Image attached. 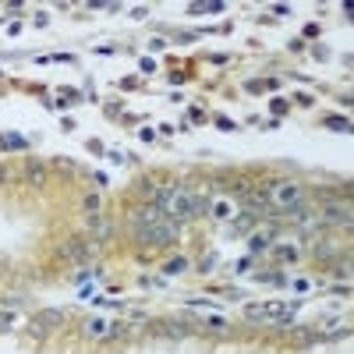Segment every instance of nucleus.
<instances>
[{
	"label": "nucleus",
	"instance_id": "obj_13",
	"mask_svg": "<svg viewBox=\"0 0 354 354\" xmlns=\"http://www.w3.org/2000/svg\"><path fill=\"white\" fill-rule=\"evenodd\" d=\"M248 245H252V252H262V248H266V238H252Z\"/></svg>",
	"mask_w": 354,
	"mask_h": 354
},
{
	"label": "nucleus",
	"instance_id": "obj_1",
	"mask_svg": "<svg viewBox=\"0 0 354 354\" xmlns=\"http://www.w3.org/2000/svg\"><path fill=\"white\" fill-rule=\"evenodd\" d=\"M209 209V202L202 199L199 191H181L177 188V195L170 199V206H167V213H174V216H181V220H191V216H199V213H206Z\"/></svg>",
	"mask_w": 354,
	"mask_h": 354
},
{
	"label": "nucleus",
	"instance_id": "obj_8",
	"mask_svg": "<svg viewBox=\"0 0 354 354\" xmlns=\"http://www.w3.org/2000/svg\"><path fill=\"white\" fill-rule=\"evenodd\" d=\"M89 337H106V323L103 319H92L89 323Z\"/></svg>",
	"mask_w": 354,
	"mask_h": 354
},
{
	"label": "nucleus",
	"instance_id": "obj_3",
	"mask_svg": "<svg viewBox=\"0 0 354 354\" xmlns=\"http://www.w3.org/2000/svg\"><path fill=\"white\" fill-rule=\"evenodd\" d=\"M160 220H163V213L156 209V206H142V209L131 213V230H135V234H138V230H149V227H156Z\"/></svg>",
	"mask_w": 354,
	"mask_h": 354
},
{
	"label": "nucleus",
	"instance_id": "obj_12",
	"mask_svg": "<svg viewBox=\"0 0 354 354\" xmlns=\"http://www.w3.org/2000/svg\"><path fill=\"white\" fill-rule=\"evenodd\" d=\"M326 124H330V128H337V131H347V121H344V117H330Z\"/></svg>",
	"mask_w": 354,
	"mask_h": 354
},
{
	"label": "nucleus",
	"instance_id": "obj_6",
	"mask_svg": "<svg viewBox=\"0 0 354 354\" xmlns=\"http://www.w3.org/2000/svg\"><path fill=\"white\" fill-rule=\"evenodd\" d=\"M25 177H28V181H32L35 188H43V184H46V170H43V167H39V163H28V170H25Z\"/></svg>",
	"mask_w": 354,
	"mask_h": 354
},
{
	"label": "nucleus",
	"instance_id": "obj_7",
	"mask_svg": "<svg viewBox=\"0 0 354 354\" xmlns=\"http://www.w3.org/2000/svg\"><path fill=\"white\" fill-rule=\"evenodd\" d=\"M60 319H64V316H60V312H53V308H46V312H39V316H35V323L43 326V330H46L50 323H60Z\"/></svg>",
	"mask_w": 354,
	"mask_h": 354
},
{
	"label": "nucleus",
	"instance_id": "obj_9",
	"mask_svg": "<svg viewBox=\"0 0 354 354\" xmlns=\"http://www.w3.org/2000/svg\"><path fill=\"white\" fill-rule=\"evenodd\" d=\"M188 269V259H170L167 262V273H184Z\"/></svg>",
	"mask_w": 354,
	"mask_h": 354
},
{
	"label": "nucleus",
	"instance_id": "obj_2",
	"mask_svg": "<svg viewBox=\"0 0 354 354\" xmlns=\"http://www.w3.org/2000/svg\"><path fill=\"white\" fill-rule=\"evenodd\" d=\"M269 202L284 213H291L301 206V188L294 181H269Z\"/></svg>",
	"mask_w": 354,
	"mask_h": 354
},
{
	"label": "nucleus",
	"instance_id": "obj_11",
	"mask_svg": "<svg viewBox=\"0 0 354 354\" xmlns=\"http://www.w3.org/2000/svg\"><path fill=\"white\" fill-rule=\"evenodd\" d=\"M85 209H89V216H96V209H99V199H96V195H85Z\"/></svg>",
	"mask_w": 354,
	"mask_h": 354
},
{
	"label": "nucleus",
	"instance_id": "obj_4",
	"mask_svg": "<svg viewBox=\"0 0 354 354\" xmlns=\"http://www.w3.org/2000/svg\"><path fill=\"white\" fill-rule=\"evenodd\" d=\"M319 220H323V223H333V227H337V223H340V227H347V223H351V206L330 202V206L323 209V216H319Z\"/></svg>",
	"mask_w": 354,
	"mask_h": 354
},
{
	"label": "nucleus",
	"instance_id": "obj_10",
	"mask_svg": "<svg viewBox=\"0 0 354 354\" xmlns=\"http://www.w3.org/2000/svg\"><path fill=\"white\" fill-rule=\"evenodd\" d=\"M230 213H234V209H230V206H223V202H220V206H213V216H216V220H227Z\"/></svg>",
	"mask_w": 354,
	"mask_h": 354
},
{
	"label": "nucleus",
	"instance_id": "obj_5",
	"mask_svg": "<svg viewBox=\"0 0 354 354\" xmlns=\"http://www.w3.org/2000/svg\"><path fill=\"white\" fill-rule=\"evenodd\" d=\"M92 252H96V245H85L82 238H71V241L60 248V255H64V259H74V262L85 259V255H92Z\"/></svg>",
	"mask_w": 354,
	"mask_h": 354
}]
</instances>
